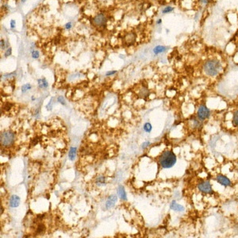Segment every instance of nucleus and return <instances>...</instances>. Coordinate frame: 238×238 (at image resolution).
I'll list each match as a JSON object with an SVG mask.
<instances>
[{"mask_svg": "<svg viewBox=\"0 0 238 238\" xmlns=\"http://www.w3.org/2000/svg\"><path fill=\"white\" fill-rule=\"evenodd\" d=\"M152 129H153V127H152V125H151L149 122H147V123H145V125H144V130L145 132H147V133H150L151 131H152Z\"/></svg>", "mask_w": 238, "mask_h": 238, "instance_id": "nucleus-18", "label": "nucleus"}, {"mask_svg": "<svg viewBox=\"0 0 238 238\" xmlns=\"http://www.w3.org/2000/svg\"><path fill=\"white\" fill-rule=\"evenodd\" d=\"M93 24L97 27H103L106 25L107 22V18L106 17V15L102 13L96 14L92 19Z\"/></svg>", "mask_w": 238, "mask_h": 238, "instance_id": "nucleus-4", "label": "nucleus"}, {"mask_svg": "<svg viewBox=\"0 0 238 238\" xmlns=\"http://www.w3.org/2000/svg\"><path fill=\"white\" fill-rule=\"evenodd\" d=\"M11 54H12V48H7V50L5 52L4 56H5V57H10Z\"/></svg>", "mask_w": 238, "mask_h": 238, "instance_id": "nucleus-23", "label": "nucleus"}, {"mask_svg": "<svg viewBox=\"0 0 238 238\" xmlns=\"http://www.w3.org/2000/svg\"><path fill=\"white\" fill-rule=\"evenodd\" d=\"M31 88H32L31 84H29V83H26V84H24V85L22 87V93H26V91H29Z\"/></svg>", "mask_w": 238, "mask_h": 238, "instance_id": "nucleus-17", "label": "nucleus"}, {"mask_svg": "<svg viewBox=\"0 0 238 238\" xmlns=\"http://www.w3.org/2000/svg\"><path fill=\"white\" fill-rule=\"evenodd\" d=\"M26 0H22V3H25Z\"/></svg>", "mask_w": 238, "mask_h": 238, "instance_id": "nucleus-31", "label": "nucleus"}, {"mask_svg": "<svg viewBox=\"0 0 238 238\" xmlns=\"http://www.w3.org/2000/svg\"><path fill=\"white\" fill-rule=\"evenodd\" d=\"M117 72H118L117 71H107V72L106 73V76H113V75H114V74H116Z\"/></svg>", "mask_w": 238, "mask_h": 238, "instance_id": "nucleus-26", "label": "nucleus"}, {"mask_svg": "<svg viewBox=\"0 0 238 238\" xmlns=\"http://www.w3.org/2000/svg\"><path fill=\"white\" fill-rule=\"evenodd\" d=\"M52 99L50 100V102H49L48 105L46 106V108H47V110H48V111H50L52 109Z\"/></svg>", "mask_w": 238, "mask_h": 238, "instance_id": "nucleus-28", "label": "nucleus"}, {"mask_svg": "<svg viewBox=\"0 0 238 238\" xmlns=\"http://www.w3.org/2000/svg\"><path fill=\"white\" fill-rule=\"evenodd\" d=\"M37 83H38V86H39L40 88H47L48 87V83L46 78L38 79L37 80Z\"/></svg>", "mask_w": 238, "mask_h": 238, "instance_id": "nucleus-13", "label": "nucleus"}, {"mask_svg": "<svg viewBox=\"0 0 238 238\" xmlns=\"http://www.w3.org/2000/svg\"><path fill=\"white\" fill-rule=\"evenodd\" d=\"M198 190L201 192L204 193V194H213V189L211 187V184L210 182L207 180H202L198 183Z\"/></svg>", "mask_w": 238, "mask_h": 238, "instance_id": "nucleus-5", "label": "nucleus"}, {"mask_svg": "<svg viewBox=\"0 0 238 238\" xmlns=\"http://www.w3.org/2000/svg\"><path fill=\"white\" fill-rule=\"evenodd\" d=\"M34 99H35V98H34V96L32 97V100H34Z\"/></svg>", "mask_w": 238, "mask_h": 238, "instance_id": "nucleus-32", "label": "nucleus"}, {"mask_svg": "<svg viewBox=\"0 0 238 238\" xmlns=\"http://www.w3.org/2000/svg\"><path fill=\"white\" fill-rule=\"evenodd\" d=\"M204 73L210 77L217 76L222 69L221 61L216 58H210L206 60L202 66Z\"/></svg>", "mask_w": 238, "mask_h": 238, "instance_id": "nucleus-1", "label": "nucleus"}, {"mask_svg": "<svg viewBox=\"0 0 238 238\" xmlns=\"http://www.w3.org/2000/svg\"><path fill=\"white\" fill-rule=\"evenodd\" d=\"M150 145V142H145V143H144V144L142 145V148H145L147 147V145Z\"/></svg>", "mask_w": 238, "mask_h": 238, "instance_id": "nucleus-29", "label": "nucleus"}, {"mask_svg": "<svg viewBox=\"0 0 238 238\" xmlns=\"http://www.w3.org/2000/svg\"><path fill=\"white\" fill-rule=\"evenodd\" d=\"M1 145L5 147H9L14 143V134L10 131H5L1 133Z\"/></svg>", "mask_w": 238, "mask_h": 238, "instance_id": "nucleus-3", "label": "nucleus"}, {"mask_svg": "<svg viewBox=\"0 0 238 238\" xmlns=\"http://www.w3.org/2000/svg\"><path fill=\"white\" fill-rule=\"evenodd\" d=\"M216 179H217V181H218L219 184L222 185L224 187H230L232 184L230 178H227L226 176H222V175H219V176H217Z\"/></svg>", "mask_w": 238, "mask_h": 238, "instance_id": "nucleus-7", "label": "nucleus"}, {"mask_svg": "<svg viewBox=\"0 0 238 238\" xmlns=\"http://www.w3.org/2000/svg\"><path fill=\"white\" fill-rule=\"evenodd\" d=\"M232 125L234 127H238V111L233 113L232 116Z\"/></svg>", "mask_w": 238, "mask_h": 238, "instance_id": "nucleus-15", "label": "nucleus"}, {"mask_svg": "<svg viewBox=\"0 0 238 238\" xmlns=\"http://www.w3.org/2000/svg\"><path fill=\"white\" fill-rule=\"evenodd\" d=\"M174 10H175V8L172 7V6H165L164 8L162 10V13H163L164 14H168V13H172Z\"/></svg>", "mask_w": 238, "mask_h": 238, "instance_id": "nucleus-16", "label": "nucleus"}, {"mask_svg": "<svg viewBox=\"0 0 238 238\" xmlns=\"http://www.w3.org/2000/svg\"><path fill=\"white\" fill-rule=\"evenodd\" d=\"M118 201V197L116 195H111L108 198L107 201L106 202V209H111L114 206V205Z\"/></svg>", "mask_w": 238, "mask_h": 238, "instance_id": "nucleus-8", "label": "nucleus"}, {"mask_svg": "<svg viewBox=\"0 0 238 238\" xmlns=\"http://www.w3.org/2000/svg\"><path fill=\"white\" fill-rule=\"evenodd\" d=\"M118 197H120L121 199L124 200V201L127 200V195H126V193H125V188L122 185H120L118 187Z\"/></svg>", "mask_w": 238, "mask_h": 238, "instance_id": "nucleus-10", "label": "nucleus"}, {"mask_svg": "<svg viewBox=\"0 0 238 238\" xmlns=\"http://www.w3.org/2000/svg\"><path fill=\"white\" fill-rule=\"evenodd\" d=\"M15 26H16V22H15V20L14 19L10 20V28L14 29L15 28Z\"/></svg>", "mask_w": 238, "mask_h": 238, "instance_id": "nucleus-24", "label": "nucleus"}, {"mask_svg": "<svg viewBox=\"0 0 238 238\" xmlns=\"http://www.w3.org/2000/svg\"><path fill=\"white\" fill-rule=\"evenodd\" d=\"M198 118L200 120H206L207 119L210 115V110L206 107V106L201 105L199 106L198 110Z\"/></svg>", "mask_w": 238, "mask_h": 238, "instance_id": "nucleus-6", "label": "nucleus"}, {"mask_svg": "<svg viewBox=\"0 0 238 238\" xmlns=\"http://www.w3.org/2000/svg\"><path fill=\"white\" fill-rule=\"evenodd\" d=\"M6 48V42H5V40L1 39V49L4 50Z\"/></svg>", "mask_w": 238, "mask_h": 238, "instance_id": "nucleus-25", "label": "nucleus"}, {"mask_svg": "<svg viewBox=\"0 0 238 238\" xmlns=\"http://www.w3.org/2000/svg\"><path fill=\"white\" fill-rule=\"evenodd\" d=\"M97 183H99L98 185H104L105 183V178L104 177H99L97 178Z\"/></svg>", "mask_w": 238, "mask_h": 238, "instance_id": "nucleus-20", "label": "nucleus"}, {"mask_svg": "<svg viewBox=\"0 0 238 238\" xmlns=\"http://www.w3.org/2000/svg\"><path fill=\"white\" fill-rule=\"evenodd\" d=\"M76 150L77 148L76 147H71L69 150V153H68V157L71 160H74L75 158H76Z\"/></svg>", "mask_w": 238, "mask_h": 238, "instance_id": "nucleus-14", "label": "nucleus"}, {"mask_svg": "<svg viewBox=\"0 0 238 238\" xmlns=\"http://www.w3.org/2000/svg\"><path fill=\"white\" fill-rule=\"evenodd\" d=\"M71 27H72V23L71 22H68L65 24L66 29H71Z\"/></svg>", "mask_w": 238, "mask_h": 238, "instance_id": "nucleus-27", "label": "nucleus"}, {"mask_svg": "<svg viewBox=\"0 0 238 238\" xmlns=\"http://www.w3.org/2000/svg\"><path fill=\"white\" fill-rule=\"evenodd\" d=\"M162 23V19H158L157 21H156V24L157 25H160Z\"/></svg>", "mask_w": 238, "mask_h": 238, "instance_id": "nucleus-30", "label": "nucleus"}, {"mask_svg": "<svg viewBox=\"0 0 238 238\" xmlns=\"http://www.w3.org/2000/svg\"><path fill=\"white\" fill-rule=\"evenodd\" d=\"M167 48H167V46H156V47H154V48H153V53L155 54V55H159V54L163 53V52L167 51Z\"/></svg>", "mask_w": 238, "mask_h": 238, "instance_id": "nucleus-12", "label": "nucleus"}, {"mask_svg": "<svg viewBox=\"0 0 238 238\" xmlns=\"http://www.w3.org/2000/svg\"><path fill=\"white\" fill-rule=\"evenodd\" d=\"M170 208L172 210H175L176 212H183L184 211V207L180 204H178L176 201H172L170 205Z\"/></svg>", "mask_w": 238, "mask_h": 238, "instance_id": "nucleus-11", "label": "nucleus"}, {"mask_svg": "<svg viewBox=\"0 0 238 238\" xmlns=\"http://www.w3.org/2000/svg\"><path fill=\"white\" fill-rule=\"evenodd\" d=\"M31 55H32V57L34 58V59H37V58H39L40 57V52L39 51H37V50H32L31 51Z\"/></svg>", "mask_w": 238, "mask_h": 238, "instance_id": "nucleus-19", "label": "nucleus"}, {"mask_svg": "<svg viewBox=\"0 0 238 238\" xmlns=\"http://www.w3.org/2000/svg\"><path fill=\"white\" fill-rule=\"evenodd\" d=\"M57 101L60 102V103H61L62 105H66L65 103V100H64V97L63 96H59L58 98H57Z\"/></svg>", "mask_w": 238, "mask_h": 238, "instance_id": "nucleus-21", "label": "nucleus"}, {"mask_svg": "<svg viewBox=\"0 0 238 238\" xmlns=\"http://www.w3.org/2000/svg\"><path fill=\"white\" fill-rule=\"evenodd\" d=\"M21 199L18 195H12L10 198V206L11 208H16L20 205Z\"/></svg>", "mask_w": 238, "mask_h": 238, "instance_id": "nucleus-9", "label": "nucleus"}, {"mask_svg": "<svg viewBox=\"0 0 238 238\" xmlns=\"http://www.w3.org/2000/svg\"><path fill=\"white\" fill-rule=\"evenodd\" d=\"M176 156L172 151H165L159 157V164L164 168H171L176 164Z\"/></svg>", "mask_w": 238, "mask_h": 238, "instance_id": "nucleus-2", "label": "nucleus"}, {"mask_svg": "<svg viewBox=\"0 0 238 238\" xmlns=\"http://www.w3.org/2000/svg\"><path fill=\"white\" fill-rule=\"evenodd\" d=\"M213 0H199V2H200V3L201 4H202V5H205V6H206V5H209L211 2H212Z\"/></svg>", "mask_w": 238, "mask_h": 238, "instance_id": "nucleus-22", "label": "nucleus"}]
</instances>
